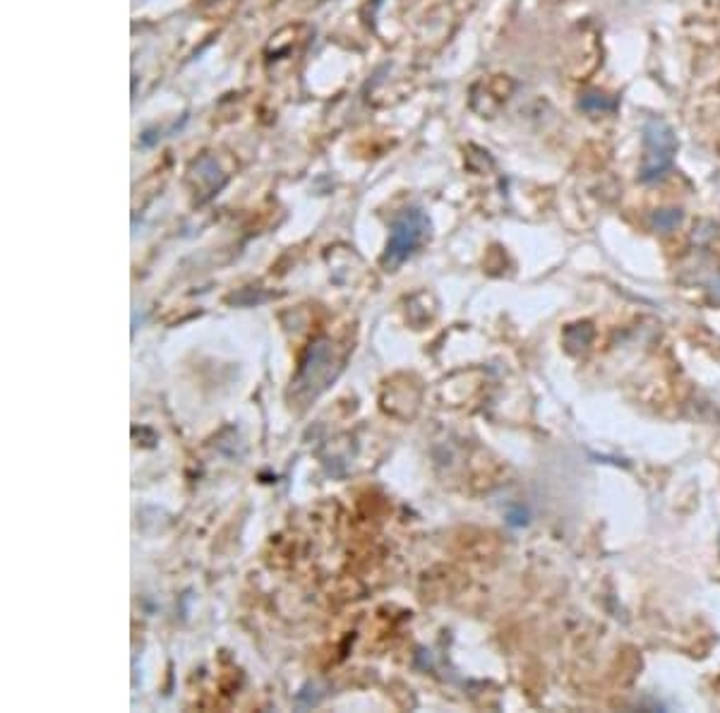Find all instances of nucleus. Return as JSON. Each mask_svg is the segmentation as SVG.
<instances>
[{
    "instance_id": "f257e3e1",
    "label": "nucleus",
    "mask_w": 720,
    "mask_h": 713,
    "mask_svg": "<svg viewBox=\"0 0 720 713\" xmlns=\"http://www.w3.org/2000/svg\"><path fill=\"white\" fill-rule=\"evenodd\" d=\"M677 154V137L663 118H649L644 125V156L639 178L653 183L670 171Z\"/></svg>"
},
{
    "instance_id": "f03ea898",
    "label": "nucleus",
    "mask_w": 720,
    "mask_h": 713,
    "mask_svg": "<svg viewBox=\"0 0 720 713\" xmlns=\"http://www.w3.org/2000/svg\"><path fill=\"white\" fill-rule=\"evenodd\" d=\"M427 231H430V223H427L425 214L420 209L404 211L392 226L382 264L387 269H396L401 262H406L422 246V241L427 238Z\"/></svg>"
},
{
    "instance_id": "7ed1b4c3",
    "label": "nucleus",
    "mask_w": 720,
    "mask_h": 713,
    "mask_svg": "<svg viewBox=\"0 0 720 713\" xmlns=\"http://www.w3.org/2000/svg\"><path fill=\"white\" fill-rule=\"evenodd\" d=\"M679 223H682V211L679 209H658L656 214H653V228L663 231V233L675 231Z\"/></svg>"
},
{
    "instance_id": "20e7f679",
    "label": "nucleus",
    "mask_w": 720,
    "mask_h": 713,
    "mask_svg": "<svg viewBox=\"0 0 720 713\" xmlns=\"http://www.w3.org/2000/svg\"><path fill=\"white\" fill-rule=\"evenodd\" d=\"M581 108L591 111V113H598V111H610L615 108V101L605 94H586L581 98Z\"/></svg>"
}]
</instances>
